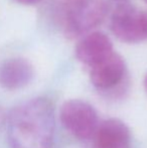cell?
<instances>
[{"label": "cell", "instance_id": "1", "mask_svg": "<svg viewBox=\"0 0 147 148\" xmlns=\"http://www.w3.org/2000/svg\"><path fill=\"white\" fill-rule=\"evenodd\" d=\"M53 133V107L44 98L24 102L9 114L7 135L11 148H49Z\"/></svg>", "mask_w": 147, "mask_h": 148}, {"label": "cell", "instance_id": "2", "mask_svg": "<svg viewBox=\"0 0 147 148\" xmlns=\"http://www.w3.org/2000/svg\"><path fill=\"white\" fill-rule=\"evenodd\" d=\"M106 0H67L61 12L62 27L69 38L88 34L107 14Z\"/></svg>", "mask_w": 147, "mask_h": 148}, {"label": "cell", "instance_id": "3", "mask_svg": "<svg viewBox=\"0 0 147 148\" xmlns=\"http://www.w3.org/2000/svg\"><path fill=\"white\" fill-rule=\"evenodd\" d=\"M110 28L122 42H141L147 38V12L131 4H120L111 15Z\"/></svg>", "mask_w": 147, "mask_h": 148}, {"label": "cell", "instance_id": "4", "mask_svg": "<svg viewBox=\"0 0 147 148\" xmlns=\"http://www.w3.org/2000/svg\"><path fill=\"white\" fill-rule=\"evenodd\" d=\"M59 118L68 132L84 140L94 136L99 125L98 116L93 106L78 99L69 100L63 104Z\"/></svg>", "mask_w": 147, "mask_h": 148}, {"label": "cell", "instance_id": "5", "mask_svg": "<svg viewBox=\"0 0 147 148\" xmlns=\"http://www.w3.org/2000/svg\"><path fill=\"white\" fill-rule=\"evenodd\" d=\"M113 53L111 39L99 31L86 34L79 41L75 49L78 60L90 68L104 60Z\"/></svg>", "mask_w": 147, "mask_h": 148}, {"label": "cell", "instance_id": "6", "mask_svg": "<svg viewBox=\"0 0 147 148\" xmlns=\"http://www.w3.org/2000/svg\"><path fill=\"white\" fill-rule=\"evenodd\" d=\"M126 73L125 60L114 51L104 60L91 68L90 79L93 86L99 90H108L117 86Z\"/></svg>", "mask_w": 147, "mask_h": 148}, {"label": "cell", "instance_id": "7", "mask_svg": "<svg viewBox=\"0 0 147 148\" xmlns=\"http://www.w3.org/2000/svg\"><path fill=\"white\" fill-rule=\"evenodd\" d=\"M34 76L31 62L24 58H11L0 64V86L6 90L24 88L31 82Z\"/></svg>", "mask_w": 147, "mask_h": 148}, {"label": "cell", "instance_id": "8", "mask_svg": "<svg viewBox=\"0 0 147 148\" xmlns=\"http://www.w3.org/2000/svg\"><path fill=\"white\" fill-rule=\"evenodd\" d=\"M93 137L94 148H130V131L119 119L103 121Z\"/></svg>", "mask_w": 147, "mask_h": 148}, {"label": "cell", "instance_id": "9", "mask_svg": "<svg viewBox=\"0 0 147 148\" xmlns=\"http://www.w3.org/2000/svg\"><path fill=\"white\" fill-rule=\"evenodd\" d=\"M16 1L20 4H23V5H36L42 0H16Z\"/></svg>", "mask_w": 147, "mask_h": 148}, {"label": "cell", "instance_id": "10", "mask_svg": "<svg viewBox=\"0 0 147 148\" xmlns=\"http://www.w3.org/2000/svg\"><path fill=\"white\" fill-rule=\"evenodd\" d=\"M144 87H145V90L147 92V74H146L145 78H144Z\"/></svg>", "mask_w": 147, "mask_h": 148}, {"label": "cell", "instance_id": "11", "mask_svg": "<svg viewBox=\"0 0 147 148\" xmlns=\"http://www.w3.org/2000/svg\"><path fill=\"white\" fill-rule=\"evenodd\" d=\"M2 116H3V114H2V111L0 110V121H1V119H2Z\"/></svg>", "mask_w": 147, "mask_h": 148}, {"label": "cell", "instance_id": "12", "mask_svg": "<svg viewBox=\"0 0 147 148\" xmlns=\"http://www.w3.org/2000/svg\"><path fill=\"white\" fill-rule=\"evenodd\" d=\"M144 1H145V3H147V0H144Z\"/></svg>", "mask_w": 147, "mask_h": 148}]
</instances>
